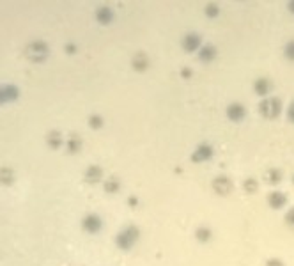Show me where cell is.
<instances>
[{"label": "cell", "mask_w": 294, "mask_h": 266, "mask_svg": "<svg viewBox=\"0 0 294 266\" xmlns=\"http://www.w3.org/2000/svg\"><path fill=\"white\" fill-rule=\"evenodd\" d=\"M101 227H103V220H101L100 215L89 213V215H85V217L82 218V229H84L85 233L96 234V233H100Z\"/></svg>", "instance_id": "277c9868"}, {"label": "cell", "mask_w": 294, "mask_h": 266, "mask_svg": "<svg viewBox=\"0 0 294 266\" xmlns=\"http://www.w3.org/2000/svg\"><path fill=\"white\" fill-rule=\"evenodd\" d=\"M87 124L91 130H100V128H103L105 121H103V116L101 114H91L87 117Z\"/></svg>", "instance_id": "44dd1931"}, {"label": "cell", "mask_w": 294, "mask_h": 266, "mask_svg": "<svg viewBox=\"0 0 294 266\" xmlns=\"http://www.w3.org/2000/svg\"><path fill=\"white\" fill-rule=\"evenodd\" d=\"M0 179H2L4 185H13L14 183V172L11 167H2L0 170Z\"/></svg>", "instance_id": "7402d4cb"}, {"label": "cell", "mask_w": 294, "mask_h": 266, "mask_svg": "<svg viewBox=\"0 0 294 266\" xmlns=\"http://www.w3.org/2000/svg\"><path fill=\"white\" fill-rule=\"evenodd\" d=\"M151 66V59L146 52H136L135 55L131 57V68L139 73L147 71V68Z\"/></svg>", "instance_id": "9c48e42d"}, {"label": "cell", "mask_w": 294, "mask_h": 266, "mask_svg": "<svg viewBox=\"0 0 294 266\" xmlns=\"http://www.w3.org/2000/svg\"><path fill=\"white\" fill-rule=\"evenodd\" d=\"M287 119L291 121V123H294V101H291V105H289L287 108Z\"/></svg>", "instance_id": "4dcf8cb0"}, {"label": "cell", "mask_w": 294, "mask_h": 266, "mask_svg": "<svg viewBox=\"0 0 294 266\" xmlns=\"http://www.w3.org/2000/svg\"><path fill=\"white\" fill-rule=\"evenodd\" d=\"M84 181L87 185H96V183L103 181V169L100 165H89L84 174Z\"/></svg>", "instance_id": "7c38bea8"}, {"label": "cell", "mask_w": 294, "mask_h": 266, "mask_svg": "<svg viewBox=\"0 0 294 266\" xmlns=\"http://www.w3.org/2000/svg\"><path fill=\"white\" fill-rule=\"evenodd\" d=\"M211 186H213L214 194L222 195V197L229 195L234 188L232 181H230V178H227V176H217V178L211 181Z\"/></svg>", "instance_id": "5b68a950"}, {"label": "cell", "mask_w": 294, "mask_h": 266, "mask_svg": "<svg viewBox=\"0 0 294 266\" xmlns=\"http://www.w3.org/2000/svg\"><path fill=\"white\" fill-rule=\"evenodd\" d=\"M82 146H84V142H82L80 135H76V133H71V135L66 139V153H68V155H76V153H80Z\"/></svg>", "instance_id": "9a60e30c"}, {"label": "cell", "mask_w": 294, "mask_h": 266, "mask_svg": "<svg viewBox=\"0 0 294 266\" xmlns=\"http://www.w3.org/2000/svg\"><path fill=\"white\" fill-rule=\"evenodd\" d=\"M227 117H229L232 123H239V121H243L245 119V116H246V108H245V105H241V103H230L229 107H227Z\"/></svg>", "instance_id": "8fae6325"}, {"label": "cell", "mask_w": 294, "mask_h": 266, "mask_svg": "<svg viewBox=\"0 0 294 266\" xmlns=\"http://www.w3.org/2000/svg\"><path fill=\"white\" fill-rule=\"evenodd\" d=\"M179 75H181V78H184V80H190L191 75H193V71H191V68H188V66H183Z\"/></svg>", "instance_id": "83f0119b"}, {"label": "cell", "mask_w": 294, "mask_h": 266, "mask_svg": "<svg viewBox=\"0 0 294 266\" xmlns=\"http://www.w3.org/2000/svg\"><path fill=\"white\" fill-rule=\"evenodd\" d=\"M284 55L285 59H289V61H294V41H289L287 45H285Z\"/></svg>", "instance_id": "d4e9b609"}, {"label": "cell", "mask_w": 294, "mask_h": 266, "mask_svg": "<svg viewBox=\"0 0 294 266\" xmlns=\"http://www.w3.org/2000/svg\"><path fill=\"white\" fill-rule=\"evenodd\" d=\"M285 202H287V197H285V194H282V192H271V194H268L269 208L280 210V208H284V206H285Z\"/></svg>", "instance_id": "e0dca14e"}, {"label": "cell", "mask_w": 294, "mask_h": 266, "mask_svg": "<svg viewBox=\"0 0 294 266\" xmlns=\"http://www.w3.org/2000/svg\"><path fill=\"white\" fill-rule=\"evenodd\" d=\"M271 89H273V84H271V80H269V78L261 77V78H257V80L253 82V91H256V94H259V96L268 98V94L271 92Z\"/></svg>", "instance_id": "5bb4252c"}, {"label": "cell", "mask_w": 294, "mask_h": 266, "mask_svg": "<svg viewBox=\"0 0 294 266\" xmlns=\"http://www.w3.org/2000/svg\"><path fill=\"white\" fill-rule=\"evenodd\" d=\"M201 43H202V39L199 34H195V32H188V34H184L183 39H181V46H183V50L184 52H199L201 50Z\"/></svg>", "instance_id": "8992f818"}, {"label": "cell", "mask_w": 294, "mask_h": 266, "mask_svg": "<svg viewBox=\"0 0 294 266\" xmlns=\"http://www.w3.org/2000/svg\"><path fill=\"white\" fill-rule=\"evenodd\" d=\"M282 178H284V174H282L280 169H275V167H271V169H268L264 172V181L268 183V185H278V183H282Z\"/></svg>", "instance_id": "ac0fdd59"}, {"label": "cell", "mask_w": 294, "mask_h": 266, "mask_svg": "<svg viewBox=\"0 0 294 266\" xmlns=\"http://www.w3.org/2000/svg\"><path fill=\"white\" fill-rule=\"evenodd\" d=\"M204 13H206L207 18H217V16H220V7H218V4L211 2V4H207V6H206Z\"/></svg>", "instance_id": "cb8c5ba5"}, {"label": "cell", "mask_w": 294, "mask_h": 266, "mask_svg": "<svg viewBox=\"0 0 294 266\" xmlns=\"http://www.w3.org/2000/svg\"><path fill=\"white\" fill-rule=\"evenodd\" d=\"M94 18H96V22L100 25H110L115 14H113V9L110 6H100L96 9V13H94Z\"/></svg>", "instance_id": "ba28073f"}, {"label": "cell", "mask_w": 294, "mask_h": 266, "mask_svg": "<svg viewBox=\"0 0 294 266\" xmlns=\"http://www.w3.org/2000/svg\"><path fill=\"white\" fill-rule=\"evenodd\" d=\"M217 46L214 45H204V46H201V50H199V61L201 62H213L214 59H217Z\"/></svg>", "instance_id": "2e32d148"}, {"label": "cell", "mask_w": 294, "mask_h": 266, "mask_svg": "<svg viewBox=\"0 0 294 266\" xmlns=\"http://www.w3.org/2000/svg\"><path fill=\"white\" fill-rule=\"evenodd\" d=\"M45 142L46 146L50 147V149H61L62 146L66 144V139L62 137V133L58 130H50L48 133L45 135Z\"/></svg>", "instance_id": "30bf717a"}, {"label": "cell", "mask_w": 294, "mask_h": 266, "mask_svg": "<svg viewBox=\"0 0 294 266\" xmlns=\"http://www.w3.org/2000/svg\"><path fill=\"white\" fill-rule=\"evenodd\" d=\"M211 156H213V147H211L209 144H201V146L193 151V155L190 156V160H191V162H195V163H201V162L209 160Z\"/></svg>", "instance_id": "4fadbf2b"}, {"label": "cell", "mask_w": 294, "mask_h": 266, "mask_svg": "<svg viewBox=\"0 0 294 266\" xmlns=\"http://www.w3.org/2000/svg\"><path fill=\"white\" fill-rule=\"evenodd\" d=\"M19 98V87L14 84H4L0 87V101L2 103H13Z\"/></svg>", "instance_id": "52a82bcc"}, {"label": "cell", "mask_w": 294, "mask_h": 266, "mask_svg": "<svg viewBox=\"0 0 294 266\" xmlns=\"http://www.w3.org/2000/svg\"><path fill=\"white\" fill-rule=\"evenodd\" d=\"M292 183H294V174H292Z\"/></svg>", "instance_id": "d6a6232c"}, {"label": "cell", "mask_w": 294, "mask_h": 266, "mask_svg": "<svg viewBox=\"0 0 294 266\" xmlns=\"http://www.w3.org/2000/svg\"><path fill=\"white\" fill-rule=\"evenodd\" d=\"M64 52L68 53V55H74V53L78 52V46L74 45V43L69 41V43H66V45H64Z\"/></svg>", "instance_id": "4316f807"}, {"label": "cell", "mask_w": 294, "mask_h": 266, "mask_svg": "<svg viewBox=\"0 0 294 266\" xmlns=\"http://www.w3.org/2000/svg\"><path fill=\"white\" fill-rule=\"evenodd\" d=\"M287 9H289V13L294 14V0H289L287 2Z\"/></svg>", "instance_id": "1f68e13d"}, {"label": "cell", "mask_w": 294, "mask_h": 266, "mask_svg": "<svg viewBox=\"0 0 294 266\" xmlns=\"http://www.w3.org/2000/svg\"><path fill=\"white\" fill-rule=\"evenodd\" d=\"M243 190H245L246 194H256V192L259 190V183H257V179H253V178H246L245 181H243Z\"/></svg>", "instance_id": "603a6c76"}, {"label": "cell", "mask_w": 294, "mask_h": 266, "mask_svg": "<svg viewBox=\"0 0 294 266\" xmlns=\"http://www.w3.org/2000/svg\"><path fill=\"white\" fill-rule=\"evenodd\" d=\"M140 238V229L136 227V225L129 224L126 225L124 229H121L119 233H117L115 236V245L119 247L121 250H131L133 247H135V243L139 241Z\"/></svg>", "instance_id": "6da1fadb"}, {"label": "cell", "mask_w": 294, "mask_h": 266, "mask_svg": "<svg viewBox=\"0 0 294 266\" xmlns=\"http://www.w3.org/2000/svg\"><path fill=\"white\" fill-rule=\"evenodd\" d=\"M284 220H285V224H287L289 227L294 229V208H291V210L287 211V213H285Z\"/></svg>", "instance_id": "484cf974"}, {"label": "cell", "mask_w": 294, "mask_h": 266, "mask_svg": "<svg viewBox=\"0 0 294 266\" xmlns=\"http://www.w3.org/2000/svg\"><path fill=\"white\" fill-rule=\"evenodd\" d=\"M23 55L25 59H29L30 62H45L50 55V46L46 45L41 39H36V41H30L29 45L23 50Z\"/></svg>", "instance_id": "7a4b0ae2"}, {"label": "cell", "mask_w": 294, "mask_h": 266, "mask_svg": "<svg viewBox=\"0 0 294 266\" xmlns=\"http://www.w3.org/2000/svg\"><path fill=\"white\" fill-rule=\"evenodd\" d=\"M264 266H285V263L282 259H278V257H271V259L266 261Z\"/></svg>", "instance_id": "f1b7e54d"}, {"label": "cell", "mask_w": 294, "mask_h": 266, "mask_svg": "<svg viewBox=\"0 0 294 266\" xmlns=\"http://www.w3.org/2000/svg\"><path fill=\"white\" fill-rule=\"evenodd\" d=\"M195 238H197V241H201V243H207V241L213 238V231L206 227V225H201V227L195 229Z\"/></svg>", "instance_id": "ffe728a7"}, {"label": "cell", "mask_w": 294, "mask_h": 266, "mask_svg": "<svg viewBox=\"0 0 294 266\" xmlns=\"http://www.w3.org/2000/svg\"><path fill=\"white\" fill-rule=\"evenodd\" d=\"M128 204L131 206V208H136V206H139V197H136V195H129Z\"/></svg>", "instance_id": "f546056e"}, {"label": "cell", "mask_w": 294, "mask_h": 266, "mask_svg": "<svg viewBox=\"0 0 294 266\" xmlns=\"http://www.w3.org/2000/svg\"><path fill=\"white\" fill-rule=\"evenodd\" d=\"M103 190L107 192V194H117V192L121 190V181H119V178L117 176H110L108 179H105L103 181Z\"/></svg>", "instance_id": "d6986e66"}, {"label": "cell", "mask_w": 294, "mask_h": 266, "mask_svg": "<svg viewBox=\"0 0 294 266\" xmlns=\"http://www.w3.org/2000/svg\"><path fill=\"white\" fill-rule=\"evenodd\" d=\"M282 112V101L275 96H268L262 98L261 103H259V114L266 119H277Z\"/></svg>", "instance_id": "3957f363"}]
</instances>
